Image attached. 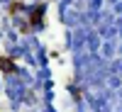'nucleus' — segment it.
Here are the masks:
<instances>
[{
    "label": "nucleus",
    "mask_w": 122,
    "mask_h": 112,
    "mask_svg": "<svg viewBox=\"0 0 122 112\" xmlns=\"http://www.w3.org/2000/svg\"><path fill=\"white\" fill-rule=\"evenodd\" d=\"M0 68H3L5 73H12V71H15V63H12L10 58H0Z\"/></svg>",
    "instance_id": "nucleus-1"
},
{
    "label": "nucleus",
    "mask_w": 122,
    "mask_h": 112,
    "mask_svg": "<svg viewBox=\"0 0 122 112\" xmlns=\"http://www.w3.org/2000/svg\"><path fill=\"white\" fill-rule=\"evenodd\" d=\"M39 15H42V7H37L34 15H32V22H34V24H39Z\"/></svg>",
    "instance_id": "nucleus-2"
}]
</instances>
